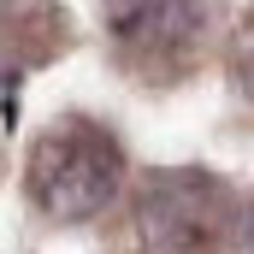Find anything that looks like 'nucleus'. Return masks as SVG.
Here are the masks:
<instances>
[{"instance_id":"nucleus-3","label":"nucleus","mask_w":254,"mask_h":254,"mask_svg":"<svg viewBox=\"0 0 254 254\" xmlns=\"http://www.w3.org/2000/svg\"><path fill=\"white\" fill-rule=\"evenodd\" d=\"M107 42L113 60L142 83H178L201 71L219 42L213 0H107Z\"/></svg>"},{"instance_id":"nucleus-5","label":"nucleus","mask_w":254,"mask_h":254,"mask_svg":"<svg viewBox=\"0 0 254 254\" xmlns=\"http://www.w3.org/2000/svg\"><path fill=\"white\" fill-rule=\"evenodd\" d=\"M237 243L254 254V195H249V207H243V237H237Z\"/></svg>"},{"instance_id":"nucleus-4","label":"nucleus","mask_w":254,"mask_h":254,"mask_svg":"<svg viewBox=\"0 0 254 254\" xmlns=\"http://www.w3.org/2000/svg\"><path fill=\"white\" fill-rule=\"evenodd\" d=\"M231 83H237V101L249 107V119H254V6L243 12V24L231 30Z\"/></svg>"},{"instance_id":"nucleus-1","label":"nucleus","mask_w":254,"mask_h":254,"mask_svg":"<svg viewBox=\"0 0 254 254\" xmlns=\"http://www.w3.org/2000/svg\"><path fill=\"white\" fill-rule=\"evenodd\" d=\"M243 237V201L201 166H160L125 184L107 249L113 254H231Z\"/></svg>"},{"instance_id":"nucleus-2","label":"nucleus","mask_w":254,"mask_h":254,"mask_svg":"<svg viewBox=\"0 0 254 254\" xmlns=\"http://www.w3.org/2000/svg\"><path fill=\"white\" fill-rule=\"evenodd\" d=\"M125 178V142L101 119H54L30 142V160H24V195L54 225H89L113 213Z\"/></svg>"}]
</instances>
